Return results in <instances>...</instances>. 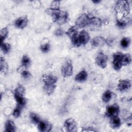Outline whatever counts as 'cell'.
Masks as SVG:
<instances>
[{"instance_id":"obj_1","label":"cell","mask_w":132,"mask_h":132,"mask_svg":"<svg viewBox=\"0 0 132 132\" xmlns=\"http://www.w3.org/2000/svg\"><path fill=\"white\" fill-rule=\"evenodd\" d=\"M73 64L71 60H67L61 69V75L64 77H69L73 74Z\"/></svg>"},{"instance_id":"obj_2","label":"cell","mask_w":132,"mask_h":132,"mask_svg":"<svg viewBox=\"0 0 132 132\" xmlns=\"http://www.w3.org/2000/svg\"><path fill=\"white\" fill-rule=\"evenodd\" d=\"M90 18L86 13L80 15L75 22L76 26L78 28H84L90 24Z\"/></svg>"},{"instance_id":"obj_3","label":"cell","mask_w":132,"mask_h":132,"mask_svg":"<svg viewBox=\"0 0 132 132\" xmlns=\"http://www.w3.org/2000/svg\"><path fill=\"white\" fill-rule=\"evenodd\" d=\"M123 54L121 52H116L113 55V68L116 71L121 70L122 67V59Z\"/></svg>"},{"instance_id":"obj_4","label":"cell","mask_w":132,"mask_h":132,"mask_svg":"<svg viewBox=\"0 0 132 132\" xmlns=\"http://www.w3.org/2000/svg\"><path fill=\"white\" fill-rule=\"evenodd\" d=\"M107 56L103 52H100L95 58V62L99 67L105 69L107 65Z\"/></svg>"},{"instance_id":"obj_5","label":"cell","mask_w":132,"mask_h":132,"mask_svg":"<svg viewBox=\"0 0 132 132\" xmlns=\"http://www.w3.org/2000/svg\"><path fill=\"white\" fill-rule=\"evenodd\" d=\"M120 111L119 106L117 104H114L107 107L105 114L107 117L112 118L114 116H118Z\"/></svg>"},{"instance_id":"obj_6","label":"cell","mask_w":132,"mask_h":132,"mask_svg":"<svg viewBox=\"0 0 132 132\" xmlns=\"http://www.w3.org/2000/svg\"><path fill=\"white\" fill-rule=\"evenodd\" d=\"M77 39L79 45L86 44L90 40V36L89 34L85 30L81 31L77 36Z\"/></svg>"},{"instance_id":"obj_7","label":"cell","mask_w":132,"mask_h":132,"mask_svg":"<svg viewBox=\"0 0 132 132\" xmlns=\"http://www.w3.org/2000/svg\"><path fill=\"white\" fill-rule=\"evenodd\" d=\"M64 126L67 131H76L77 123L75 119L73 118H69L65 121Z\"/></svg>"},{"instance_id":"obj_8","label":"cell","mask_w":132,"mask_h":132,"mask_svg":"<svg viewBox=\"0 0 132 132\" xmlns=\"http://www.w3.org/2000/svg\"><path fill=\"white\" fill-rule=\"evenodd\" d=\"M28 22V19L26 16H22L18 18L15 22V26L19 29H23L26 27Z\"/></svg>"},{"instance_id":"obj_9","label":"cell","mask_w":132,"mask_h":132,"mask_svg":"<svg viewBox=\"0 0 132 132\" xmlns=\"http://www.w3.org/2000/svg\"><path fill=\"white\" fill-rule=\"evenodd\" d=\"M131 87V84L129 80H120L118 85V89L121 92H124L129 90Z\"/></svg>"},{"instance_id":"obj_10","label":"cell","mask_w":132,"mask_h":132,"mask_svg":"<svg viewBox=\"0 0 132 132\" xmlns=\"http://www.w3.org/2000/svg\"><path fill=\"white\" fill-rule=\"evenodd\" d=\"M37 125L38 130L42 132L50 131L52 128V125L47 121H41Z\"/></svg>"},{"instance_id":"obj_11","label":"cell","mask_w":132,"mask_h":132,"mask_svg":"<svg viewBox=\"0 0 132 132\" xmlns=\"http://www.w3.org/2000/svg\"><path fill=\"white\" fill-rule=\"evenodd\" d=\"M42 79L44 84L46 85L56 84L58 80L56 76L51 74H44L42 76Z\"/></svg>"},{"instance_id":"obj_12","label":"cell","mask_w":132,"mask_h":132,"mask_svg":"<svg viewBox=\"0 0 132 132\" xmlns=\"http://www.w3.org/2000/svg\"><path fill=\"white\" fill-rule=\"evenodd\" d=\"M106 43V40L102 36H96L92 40V44L96 47H102Z\"/></svg>"},{"instance_id":"obj_13","label":"cell","mask_w":132,"mask_h":132,"mask_svg":"<svg viewBox=\"0 0 132 132\" xmlns=\"http://www.w3.org/2000/svg\"><path fill=\"white\" fill-rule=\"evenodd\" d=\"M88 78V73L85 70H81L75 76V79L77 82H82L85 81Z\"/></svg>"},{"instance_id":"obj_14","label":"cell","mask_w":132,"mask_h":132,"mask_svg":"<svg viewBox=\"0 0 132 132\" xmlns=\"http://www.w3.org/2000/svg\"><path fill=\"white\" fill-rule=\"evenodd\" d=\"M110 126L114 129L118 128L120 127L121 124V122L120 119L118 116H114L111 118L110 121Z\"/></svg>"},{"instance_id":"obj_15","label":"cell","mask_w":132,"mask_h":132,"mask_svg":"<svg viewBox=\"0 0 132 132\" xmlns=\"http://www.w3.org/2000/svg\"><path fill=\"white\" fill-rule=\"evenodd\" d=\"M5 128L6 131L13 132L16 130V126L14 123L10 120H7L5 124Z\"/></svg>"},{"instance_id":"obj_16","label":"cell","mask_w":132,"mask_h":132,"mask_svg":"<svg viewBox=\"0 0 132 132\" xmlns=\"http://www.w3.org/2000/svg\"><path fill=\"white\" fill-rule=\"evenodd\" d=\"M68 14L67 12L66 11H61L60 14L59 15L58 20L57 21V23L62 25L65 23L68 19Z\"/></svg>"},{"instance_id":"obj_17","label":"cell","mask_w":132,"mask_h":132,"mask_svg":"<svg viewBox=\"0 0 132 132\" xmlns=\"http://www.w3.org/2000/svg\"><path fill=\"white\" fill-rule=\"evenodd\" d=\"M14 98L18 104V106L22 108L26 104V100L23 95H18L14 94Z\"/></svg>"},{"instance_id":"obj_18","label":"cell","mask_w":132,"mask_h":132,"mask_svg":"<svg viewBox=\"0 0 132 132\" xmlns=\"http://www.w3.org/2000/svg\"><path fill=\"white\" fill-rule=\"evenodd\" d=\"M90 24L93 26L99 27L102 26V21L101 19L95 16L91 17L90 19Z\"/></svg>"},{"instance_id":"obj_19","label":"cell","mask_w":132,"mask_h":132,"mask_svg":"<svg viewBox=\"0 0 132 132\" xmlns=\"http://www.w3.org/2000/svg\"><path fill=\"white\" fill-rule=\"evenodd\" d=\"M0 70L1 73H6L8 70V65L3 57L0 58Z\"/></svg>"},{"instance_id":"obj_20","label":"cell","mask_w":132,"mask_h":132,"mask_svg":"<svg viewBox=\"0 0 132 132\" xmlns=\"http://www.w3.org/2000/svg\"><path fill=\"white\" fill-rule=\"evenodd\" d=\"M56 87V84H53V85H46L44 84L43 86V89L45 92L48 94V95H51L52 94L54 90H55V88Z\"/></svg>"},{"instance_id":"obj_21","label":"cell","mask_w":132,"mask_h":132,"mask_svg":"<svg viewBox=\"0 0 132 132\" xmlns=\"http://www.w3.org/2000/svg\"><path fill=\"white\" fill-rule=\"evenodd\" d=\"M66 34L68 35V36L71 38V39L75 36L78 35V29L77 27L75 26H72L71 27L69 28Z\"/></svg>"},{"instance_id":"obj_22","label":"cell","mask_w":132,"mask_h":132,"mask_svg":"<svg viewBox=\"0 0 132 132\" xmlns=\"http://www.w3.org/2000/svg\"><path fill=\"white\" fill-rule=\"evenodd\" d=\"M112 96V93L110 90H106L102 95V101L104 103L109 102Z\"/></svg>"},{"instance_id":"obj_23","label":"cell","mask_w":132,"mask_h":132,"mask_svg":"<svg viewBox=\"0 0 132 132\" xmlns=\"http://www.w3.org/2000/svg\"><path fill=\"white\" fill-rule=\"evenodd\" d=\"M9 33V30L8 28L4 27L2 28L1 30V44H3L4 42V41L5 40V39L7 37Z\"/></svg>"},{"instance_id":"obj_24","label":"cell","mask_w":132,"mask_h":132,"mask_svg":"<svg viewBox=\"0 0 132 132\" xmlns=\"http://www.w3.org/2000/svg\"><path fill=\"white\" fill-rule=\"evenodd\" d=\"M131 62V56L128 53H126L123 55L122 59V65H127Z\"/></svg>"},{"instance_id":"obj_25","label":"cell","mask_w":132,"mask_h":132,"mask_svg":"<svg viewBox=\"0 0 132 132\" xmlns=\"http://www.w3.org/2000/svg\"><path fill=\"white\" fill-rule=\"evenodd\" d=\"M30 62V58L27 55H24L22 57V60H21V63H22L21 65L22 67H24L25 68H27L29 65Z\"/></svg>"},{"instance_id":"obj_26","label":"cell","mask_w":132,"mask_h":132,"mask_svg":"<svg viewBox=\"0 0 132 132\" xmlns=\"http://www.w3.org/2000/svg\"><path fill=\"white\" fill-rule=\"evenodd\" d=\"M1 47L2 52L4 54L8 53L11 49V45L8 43H3V44H1Z\"/></svg>"},{"instance_id":"obj_27","label":"cell","mask_w":132,"mask_h":132,"mask_svg":"<svg viewBox=\"0 0 132 132\" xmlns=\"http://www.w3.org/2000/svg\"><path fill=\"white\" fill-rule=\"evenodd\" d=\"M30 118L31 121L36 124H38L41 121L40 117L37 114L34 112H31L30 113Z\"/></svg>"},{"instance_id":"obj_28","label":"cell","mask_w":132,"mask_h":132,"mask_svg":"<svg viewBox=\"0 0 132 132\" xmlns=\"http://www.w3.org/2000/svg\"><path fill=\"white\" fill-rule=\"evenodd\" d=\"M130 40L129 38L124 37L122 38V39L121 40V42H120L121 46L123 48H127L129 46L130 44Z\"/></svg>"},{"instance_id":"obj_29","label":"cell","mask_w":132,"mask_h":132,"mask_svg":"<svg viewBox=\"0 0 132 132\" xmlns=\"http://www.w3.org/2000/svg\"><path fill=\"white\" fill-rule=\"evenodd\" d=\"M50 44L49 43H44L40 45V50L43 53H47L50 50Z\"/></svg>"},{"instance_id":"obj_30","label":"cell","mask_w":132,"mask_h":132,"mask_svg":"<svg viewBox=\"0 0 132 132\" xmlns=\"http://www.w3.org/2000/svg\"><path fill=\"white\" fill-rule=\"evenodd\" d=\"M116 24L119 28H123L127 25L126 22L124 20L121 19H118L117 20Z\"/></svg>"},{"instance_id":"obj_31","label":"cell","mask_w":132,"mask_h":132,"mask_svg":"<svg viewBox=\"0 0 132 132\" xmlns=\"http://www.w3.org/2000/svg\"><path fill=\"white\" fill-rule=\"evenodd\" d=\"M21 113V108L18 106L13 110L12 115L15 118H18L20 116Z\"/></svg>"},{"instance_id":"obj_32","label":"cell","mask_w":132,"mask_h":132,"mask_svg":"<svg viewBox=\"0 0 132 132\" xmlns=\"http://www.w3.org/2000/svg\"><path fill=\"white\" fill-rule=\"evenodd\" d=\"M59 6L60 2L58 1H54L52 2L51 7L49 8L51 9H59Z\"/></svg>"},{"instance_id":"obj_33","label":"cell","mask_w":132,"mask_h":132,"mask_svg":"<svg viewBox=\"0 0 132 132\" xmlns=\"http://www.w3.org/2000/svg\"><path fill=\"white\" fill-rule=\"evenodd\" d=\"M22 76L25 78H28L29 77H30V76H31V74L28 71H27V70H24L21 73Z\"/></svg>"},{"instance_id":"obj_34","label":"cell","mask_w":132,"mask_h":132,"mask_svg":"<svg viewBox=\"0 0 132 132\" xmlns=\"http://www.w3.org/2000/svg\"><path fill=\"white\" fill-rule=\"evenodd\" d=\"M55 35L57 37H61L63 35V31L62 29L61 28H58L57 29L56 31H55Z\"/></svg>"},{"instance_id":"obj_35","label":"cell","mask_w":132,"mask_h":132,"mask_svg":"<svg viewBox=\"0 0 132 132\" xmlns=\"http://www.w3.org/2000/svg\"><path fill=\"white\" fill-rule=\"evenodd\" d=\"M31 2L32 3L31 4L32 5V6L35 8H38L39 7L38 6V5H39V6L40 5V2L39 1H31Z\"/></svg>"},{"instance_id":"obj_36","label":"cell","mask_w":132,"mask_h":132,"mask_svg":"<svg viewBox=\"0 0 132 132\" xmlns=\"http://www.w3.org/2000/svg\"><path fill=\"white\" fill-rule=\"evenodd\" d=\"M93 3H95V4H97V3H98L100 2V1H92Z\"/></svg>"}]
</instances>
